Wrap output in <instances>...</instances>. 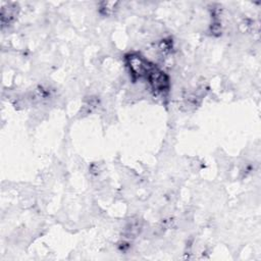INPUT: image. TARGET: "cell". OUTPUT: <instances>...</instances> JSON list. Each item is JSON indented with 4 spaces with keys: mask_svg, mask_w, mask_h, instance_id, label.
I'll use <instances>...</instances> for the list:
<instances>
[{
    "mask_svg": "<svg viewBox=\"0 0 261 261\" xmlns=\"http://www.w3.org/2000/svg\"><path fill=\"white\" fill-rule=\"evenodd\" d=\"M127 63L130 69V72L136 76H146L153 64L138 55H130L127 57Z\"/></svg>",
    "mask_w": 261,
    "mask_h": 261,
    "instance_id": "6da1fadb",
    "label": "cell"
},
{
    "mask_svg": "<svg viewBox=\"0 0 261 261\" xmlns=\"http://www.w3.org/2000/svg\"><path fill=\"white\" fill-rule=\"evenodd\" d=\"M148 79L149 83L151 84L152 88L157 91V92H164L168 89L169 83H168V77L167 75L159 70L155 65L152 66L148 74L146 75Z\"/></svg>",
    "mask_w": 261,
    "mask_h": 261,
    "instance_id": "7a4b0ae2",
    "label": "cell"
}]
</instances>
